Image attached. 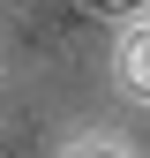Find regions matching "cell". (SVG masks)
Masks as SVG:
<instances>
[{
    "label": "cell",
    "mask_w": 150,
    "mask_h": 158,
    "mask_svg": "<svg viewBox=\"0 0 150 158\" xmlns=\"http://www.w3.org/2000/svg\"><path fill=\"white\" fill-rule=\"evenodd\" d=\"M120 75H128V90H135V98H150V23L120 45Z\"/></svg>",
    "instance_id": "6da1fadb"
},
{
    "label": "cell",
    "mask_w": 150,
    "mask_h": 158,
    "mask_svg": "<svg viewBox=\"0 0 150 158\" xmlns=\"http://www.w3.org/2000/svg\"><path fill=\"white\" fill-rule=\"evenodd\" d=\"M75 158H112V151H75Z\"/></svg>",
    "instance_id": "7a4b0ae2"
},
{
    "label": "cell",
    "mask_w": 150,
    "mask_h": 158,
    "mask_svg": "<svg viewBox=\"0 0 150 158\" xmlns=\"http://www.w3.org/2000/svg\"><path fill=\"white\" fill-rule=\"evenodd\" d=\"M105 8H128V0H105Z\"/></svg>",
    "instance_id": "3957f363"
}]
</instances>
